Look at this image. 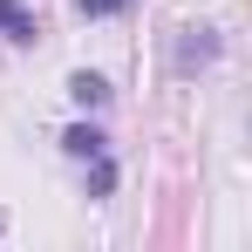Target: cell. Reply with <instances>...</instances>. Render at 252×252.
Wrapping results in <instances>:
<instances>
[{
	"mask_svg": "<svg viewBox=\"0 0 252 252\" xmlns=\"http://www.w3.org/2000/svg\"><path fill=\"white\" fill-rule=\"evenodd\" d=\"M218 28H184V41H177V55H170V68L177 75H198V68H211L218 62Z\"/></svg>",
	"mask_w": 252,
	"mask_h": 252,
	"instance_id": "cell-1",
	"label": "cell"
},
{
	"mask_svg": "<svg viewBox=\"0 0 252 252\" xmlns=\"http://www.w3.org/2000/svg\"><path fill=\"white\" fill-rule=\"evenodd\" d=\"M0 34H7L14 48H28V41H41V21H34L21 0H0Z\"/></svg>",
	"mask_w": 252,
	"mask_h": 252,
	"instance_id": "cell-2",
	"label": "cell"
},
{
	"mask_svg": "<svg viewBox=\"0 0 252 252\" xmlns=\"http://www.w3.org/2000/svg\"><path fill=\"white\" fill-rule=\"evenodd\" d=\"M82 198H95V205H102V198H109V191H116V157H109V150H95V157H82Z\"/></svg>",
	"mask_w": 252,
	"mask_h": 252,
	"instance_id": "cell-3",
	"label": "cell"
},
{
	"mask_svg": "<svg viewBox=\"0 0 252 252\" xmlns=\"http://www.w3.org/2000/svg\"><path fill=\"white\" fill-rule=\"evenodd\" d=\"M68 95H75L82 109H102L116 89H109V75H95V68H75V75H68Z\"/></svg>",
	"mask_w": 252,
	"mask_h": 252,
	"instance_id": "cell-4",
	"label": "cell"
},
{
	"mask_svg": "<svg viewBox=\"0 0 252 252\" xmlns=\"http://www.w3.org/2000/svg\"><path fill=\"white\" fill-rule=\"evenodd\" d=\"M62 150L82 164V157H95V150H109V136H102L95 123H68V129H62Z\"/></svg>",
	"mask_w": 252,
	"mask_h": 252,
	"instance_id": "cell-5",
	"label": "cell"
},
{
	"mask_svg": "<svg viewBox=\"0 0 252 252\" xmlns=\"http://www.w3.org/2000/svg\"><path fill=\"white\" fill-rule=\"evenodd\" d=\"M75 14H89V21H109V14H129V0H75Z\"/></svg>",
	"mask_w": 252,
	"mask_h": 252,
	"instance_id": "cell-6",
	"label": "cell"
}]
</instances>
